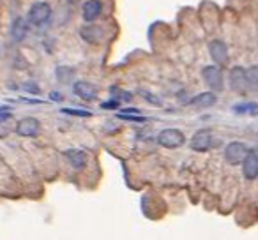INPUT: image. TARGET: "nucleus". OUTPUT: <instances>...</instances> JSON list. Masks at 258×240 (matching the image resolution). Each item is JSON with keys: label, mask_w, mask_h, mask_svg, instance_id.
I'll return each instance as SVG.
<instances>
[{"label": "nucleus", "mask_w": 258, "mask_h": 240, "mask_svg": "<svg viewBox=\"0 0 258 240\" xmlns=\"http://www.w3.org/2000/svg\"><path fill=\"white\" fill-rule=\"evenodd\" d=\"M51 18V6L48 2H34L27 13V22L34 27H43Z\"/></svg>", "instance_id": "obj_1"}, {"label": "nucleus", "mask_w": 258, "mask_h": 240, "mask_svg": "<svg viewBox=\"0 0 258 240\" xmlns=\"http://www.w3.org/2000/svg\"><path fill=\"white\" fill-rule=\"evenodd\" d=\"M156 140H158V145H161L165 148H179L184 145L186 136H184V133L180 129L170 127V129H163Z\"/></svg>", "instance_id": "obj_2"}, {"label": "nucleus", "mask_w": 258, "mask_h": 240, "mask_svg": "<svg viewBox=\"0 0 258 240\" xmlns=\"http://www.w3.org/2000/svg\"><path fill=\"white\" fill-rule=\"evenodd\" d=\"M247 147L242 141H230L225 148V159L228 165L235 166V165H242V161L247 155Z\"/></svg>", "instance_id": "obj_3"}, {"label": "nucleus", "mask_w": 258, "mask_h": 240, "mask_svg": "<svg viewBox=\"0 0 258 240\" xmlns=\"http://www.w3.org/2000/svg\"><path fill=\"white\" fill-rule=\"evenodd\" d=\"M202 78L211 90H223V72L218 65H205L202 69Z\"/></svg>", "instance_id": "obj_4"}, {"label": "nucleus", "mask_w": 258, "mask_h": 240, "mask_svg": "<svg viewBox=\"0 0 258 240\" xmlns=\"http://www.w3.org/2000/svg\"><path fill=\"white\" fill-rule=\"evenodd\" d=\"M228 82H230V89L235 90V92L242 94L247 90V76H246V69L240 67V65H235L232 67L228 76Z\"/></svg>", "instance_id": "obj_5"}, {"label": "nucleus", "mask_w": 258, "mask_h": 240, "mask_svg": "<svg viewBox=\"0 0 258 240\" xmlns=\"http://www.w3.org/2000/svg\"><path fill=\"white\" fill-rule=\"evenodd\" d=\"M16 133L20 136H27V138L37 136L41 133V122L34 117H25L16 124Z\"/></svg>", "instance_id": "obj_6"}, {"label": "nucleus", "mask_w": 258, "mask_h": 240, "mask_svg": "<svg viewBox=\"0 0 258 240\" xmlns=\"http://www.w3.org/2000/svg\"><path fill=\"white\" fill-rule=\"evenodd\" d=\"M212 133L209 129H200L191 138V148L197 152H207L212 147Z\"/></svg>", "instance_id": "obj_7"}, {"label": "nucleus", "mask_w": 258, "mask_h": 240, "mask_svg": "<svg viewBox=\"0 0 258 240\" xmlns=\"http://www.w3.org/2000/svg\"><path fill=\"white\" fill-rule=\"evenodd\" d=\"M242 175L247 180H254L258 177V150H249L242 161Z\"/></svg>", "instance_id": "obj_8"}, {"label": "nucleus", "mask_w": 258, "mask_h": 240, "mask_svg": "<svg viewBox=\"0 0 258 240\" xmlns=\"http://www.w3.org/2000/svg\"><path fill=\"white\" fill-rule=\"evenodd\" d=\"M101 13H103V2L101 0H87L82 8V18L83 22L92 23L99 18Z\"/></svg>", "instance_id": "obj_9"}, {"label": "nucleus", "mask_w": 258, "mask_h": 240, "mask_svg": "<svg viewBox=\"0 0 258 240\" xmlns=\"http://www.w3.org/2000/svg\"><path fill=\"white\" fill-rule=\"evenodd\" d=\"M73 92H75V96H78L83 101H92L97 97L96 85H92L90 82H83V79H80V82H76L73 85Z\"/></svg>", "instance_id": "obj_10"}, {"label": "nucleus", "mask_w": 258, "mask_h": 240, "mask_svg": "<svg viewBox=\"0 0 258 240\" xmlns=\"http://www.w3.org/2000/svg\"><path fill=\"white\" fill-rule=\"evenodd\" d=\"M209 53H211V58L218 64H226L228 62V48L223 41L214 39L209 43Z\"/></svg>", "instance_id": "obj_11"}, {"label": "nucleus", "mask_w": 258, "mask_h": 240, "mask_svg": "<svg viewBox=\"0 0 258 240\" xmlns=\"http://www.w3.org/2000/svg\"><path fill=\"white\" fill-rule=\"evenodd\" d=\"M64 157L68 159V163L75 170H83L87 166L89 155H87V152L80 150V148H68V150H64Z\"/></svg>", "instance_id": "obj_12"}, {"label": "nucleus", "mask_w": 258, "mask_h": 240, "mask_svg": "<svg viewBox=\"0 0 258 240\" xmlns=\"http://www.w3.org/2000/svg\"><path fill=\"white\" fill-rule=\"evenodd\" d=\"M216 101H218V97H216L214 92H202L191 99V106L198 108V110H205V108L214 106Z\"/></svg>", "instance_id": "obj_13"}, {"label": "nucleus", "mask_w": 258, "mask_h": 240, "mask_svg": "<svg viewBox=\"0 0 258 240\" xmlns=\"http://www.w3.org/2000/svg\"><path fill=\"white\" fill-rule=\"evenodd\" d=\"M27 20L25 18H16L15 22H13L11 25V37L16 41V43H20V41L25 39L27 36V30H29V25H27Z\"/></svg>", "instance_id": "obj_14"}, {"label": "nucleus", "mask_w": 258, "mask_h": 240, "mask_svg": "<svg viewBox=\"0 0 258 240\" xmlns=\"http://www.w3.org/2000/svg\"><path fill=\"white\" fill-rule=\"evenodd\" d=\"M232 111L237 115H247V117H256L258 115V103L254 101H244L235 106H232Z\"/></svg>", "instance_id": "obj_15"}, {"label": "nucleus", "mask_w": 258, "mask_h": 240, "mask_svg": "<svg viewBox=\"0 0 258 240\" xmlns=\"http://www.w3.org/2000/svg\"><path fill=\"white\" fill-rule=\"evenodd\" d=\"M80 34H82L83 39L90 44H96L103 39V29H101V27H83V29L80 30Z\"/></svg>", "instance_id": "obj_16"}, {"label": "nucleus", "mask_w": 258, "mask_h": 240, "mask_svg": "<svg viewBox=\"0 0 258 240\" xmlns=\"http://www.w3.org/2000/svg\"><path fill=\"white\" fill-rule=\"evenodd\" d=\"M55 78L60 83H64V85H68V83L73 82V78H75V69L68 67V65H58V67L55 69Z\"/></svg>", "instance_id": "obj_17"}, {"label": "nucleus", "mask_w": 258, "mask_h": 240, "mask_svg": "<svg viewBox=\"0 0 258 240\" xmlns=\"http://www.w3.org/2000/svg\"><path fill=\"white\" fill-rule=\"evenodd\" d=\"M246 76H247V89L258 90V65L246 69Z\"/></svg>", "instance_id": "obj_18"}, {"label": "nucleus", "mask_w": 258, "mask_h": 240, "mask_svg": "<svg viewBox=\"0 0 258 240\" xmlns=\"http://www.w3.org/2000/svg\"><path fill=\"white\" fill-rule=\"evenodd\" d=\"M117 118L127 120V122H145V117H142L140 113H129V111H120V113H117Z\"/></svg>", "instance_id": "obj_19"}, {"label": "nucleus", "mask_w": 258, "mask_h": 240, "mask_svg": "<svg viewBox=\"0 0 258 240\" xmlns=\"http://www.w3.org/2000/svg\"><path fill=\"white\" fill-rule=\"evenodd\" d=\"M60 111L64 115H71V117H83V118L92 117V113H90V111H87V110H76V108H62Z\"/></svg>", "instance_id": "obj_20"}, {"label": "nucleus", "mask_w": 258, "mask_h": 240, "mask_svg": "<svg viewBox=\"0 0 258 240\" xmlns=\"http://www.w3.org/2000/svg\"><path fill=\"white\" fill-rule=\"evenodd\" d=\"M110 94H113V96H117V97H113V99H125V101H129L131 99V94L129 92H124V90H118V87H111L110 89Z\"/></svg>", "instance_id": "obj_21"}, {"label": "nucleus", "mask_w": 258, "mask_h": 240, "mask_svg": "<svg viewBox=\"0 0 258 240\" xmlns=\"http://www.w3.org/2000/svg\"><path fill=\"white\" fill-rule=\"evenodd\" d=\"M118 106H120V101H117V99L104 101V103L101 104V108H103V110H117Z\"/></svg>", "instance_id": "obj_22"}, {"label": "nucleus", "mask_w": 258, "mask_h": 240, "mask_svg": "<svg viewBox=\"0 0 258 240\" xmlns=\"http://www.w3.org/2000/svg\"><path fill=\"white\" fill-rule=\"evenodd\" d=\"M11 117H13L11 111L6 110V108H0V124H2V122H8V120H9Z\"/></svg>", "instance_id": "obj_23"}, {"label": "nucleus", "mask_w": 258, "mask_h": 240, "mask_svg": "<svg viewBox=\"0 0 258 240\" xmlns=\"http://www.w3.org/2000/svg\"><path fill=\"white\" fill-rule=\"evenodd\" d=\"M50 99H60V96L58 94H50Z\"/></svg>", "instance_id": "obj_24"}]
</instances>
